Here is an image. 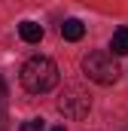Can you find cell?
Returning a JSON list of instances; mask_svg holds the SVG:
<instances>
[{"label": "cell", "instance_id": "cell-1", "mask_svg": "<svg viewBox=\"0 0 128 131\" xmlns=\"http://www.w3.org/2000/svg\"><path fill=\"white\" fill-rule=\"evenodd\" d=\"M22 85H25V92H31V95H46V92H52L55 85H58V64L52 61V58H46V55H34L25 61L22 67Z\"/></svg>", "mask_w": 128, "mask_h": 131}, {"label": "cell", "instance_id": "cell-2", "mask_svg": "<svg viewBox=\"0 0 128 131\" xmlns=\"http://www.w3.org/2000/svg\"><path fill=\"white\" fill-rule=\"evenodd\" d=\"M82 73L98 82V85H113L116 79H119V64H116V58H113V52H86L82 55Z\"/></svg>", "mask_w": 128, "mask_h": 131}, {"label": "cell", "instance_id": "cell-3", "mask_svg": "<svg viewBox=\"0 0 128 131\" xmlns=\"http://www.w3.org/2000/svg\"><path fill=\"white\" fill-rule=\"evenodd\" d=\"M58 110H61L67 119H82V116H89V110H92V98H89V92L79 89V85H64L61 98H58Z\"/></svg>", "mask_w": 128, "mask_h": 131}, {"label": "cell", "instance_id": "cell-4", "mask_svg": "<svg viewBox=\"0 0 128 131\" xmlns=\"http://www.w3.org/2000/svg\"><path fill=\"white\" fill-rule=\"evenodd\" d=\"M61 37H64V40H70V43H76V40L86 37V25H82L79 18H67V21L61 25Z\"/></svg>", "mask_w": 128, "mask_h": 131}, {"label": "cell", "instance_id": "cell-5", "mask_svg": "<svg viewBox=\"0 0 128 131\" xmlns=\"http://www.w3.org/2000/svg\"><path fill=\"white\" fill-rule=\"evenodd\" d=\"M18 37L34 46V43L43 40V25H37V21H22V25H18Z\"/></svg>", "mask_w": 128, "mask_h": 131}, {"label": "cell", "instance_id": "cell-6", "mask_svg": "<svg viewBox=\"0 0 128 131\" xmlns=\"http://www.w3.org/2000/svg\"><path fill=\"white\" fill-rule=\"evenodd\" d=\"M110 49H113V55H128V28H116L113 31Z\"/></svg>", "mask_w": 128, "mask_h": 131}, {"label": "cell", "instance_id": "cell-7", "mask_svg": "<svg viewBox=\"0 0 128 131\" xmlns=\"http://www.w3.org/2000/svg\"><path fill=\"white\" fill-rule=\"evenodd\" d=\"M6 82L0 79V131H6Z\"/></svg>", "mask_w": 128, "mask_h": 131}, {"label": "cell", "instance_id": "cell-8", "mask_svg": "<svg viewBox=\"0 0 128 131\" xmlns=\"http://www.w3.org/2000/svg\"><path fill=\"white\" fill-rule=\"evenodd\" d=\"M22 131H46V122L43 119H28V122H22Z\"/></svg>", "mask_w": 128, "mask_h": 131}, {"label": "cell", "instance_id": "cell-9", "mask_svg": "<svg viewBox=\"0 0 128 131\" xmlns=\"http://www.w3.org/2000/svg\"><path fill=\"white\" fill-rule=\"evenodd\" d=\"M52 131H67V128H64V125H55V128H52Z\"/></svg>", "mask_w": 128, "mask_h": 131}]
</instances>
